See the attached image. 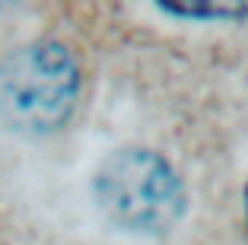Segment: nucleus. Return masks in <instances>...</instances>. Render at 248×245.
I'll return each instance as SVG.
<instances>
[{"label":"nucleus","mask_w":248,"mask_h":245,"mask_svg":"<svg viewBox=\"0 0 248 245\" xmlns=\"http://www.w3.org/2000/svg\"><path fill=\"white\" fill-rule=\"evenodd\" d=\"M80 93V61L64 42L35 38L0 61V115L22 134L48 137L67 128Z\"/></svg>","instance_id":"obj_1"},{"label":"nucleus","mask_w":248,"mask_h":245,"mask_svg":"<svg viewBox=\"0 0 248 245\" xmlns=\"http://www.w3.org/2000/svg\"><path fill=\"white\" fill-rule=\"evenodd\" d=\"M159 13L194 22H245L248 3H213V0H185V3H159Z\"/></svg>","instance_id":"obj_3"},{"label":"nucleus","mask_w":248,"mask_h":245,"mask_svg":"<svg viewBox=\"0 0 248 245\" xmlns=\"http://www.w3.org/2000/svg\"><path fill=\"white\" fill-rule=\"evenodd\" d=\"M245 216H248V185H245Z\"/></svg>","instance_id":"obj_4"},{"label":"nucleus","mask_w":248,"mask_h":245,"mask_svg":"<svg viewBox=\"0 0 248 245\" xmlns=\"http://www.w3.org/2000/svg\"><path fill=\"white\" fill-rule=\"evenodd\" d=\"M93 197L124 232L159 236L185 216L188 191L166 156L143 147H124L95 169Z\"/></svg>","instance_id":"obj_2"}]
</instances>
